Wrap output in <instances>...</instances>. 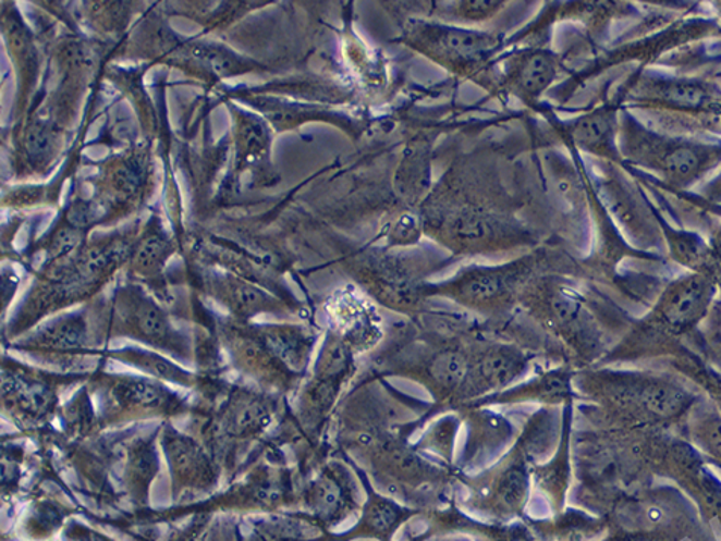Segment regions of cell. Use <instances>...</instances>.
Segmentation results:
<instances>
[{"label": "cell", "instance_id": "d6986e66", "mask_svg": "<svg viewBox=\"0 0 721 541\" xmlns=\"http://www.w3.org/2000/svg\"><path fill=\"white\" fill-rule=\"evenodd\" d=\"M87 340L86 324L80 318H68L46 330L44 341L58 348H78Z\"/></svg>", "mask_w": 721, "mask_h": 541}, {"label": "cell", "instance_id": "cb8c5ba5", "mask_svg": "<svg viewBox=\"0 0 721 541\" xmlns=\"http://www.w3.org/2000/svg\"><path fill=\"white\" fill-rule=\"evenodd\" d=\"M697 443L701 448L721 462V416L711 414L697 425Z\"/></svg>", "mask_w": 721, "mask_h": 541}, {"label": "cell", "instance_id": "7402d4cb", "mask_svg": "<svg viewBox=\"0 0 721 541\" xmlns=\"http://www.w3.org/2000/svg\"><path fill=\"white\" fill-rule=\"evenodd\" d=\"M119 395L123 401L145 408H157L168 401L161 388L144 381L126 382L119 388Z\"/></svg>", "mask_w": 721, "mask_h": 541}, {"label": "cell", "instance_id": "7c38bea8", "mask_svg": "<svg viewBox=\"0 0 721 541\" xmlns=\"http://www.w3.org/2000/svg\"><path fill=\"white\" fill-rule=\"evenodd\" d=\"M570 395H572V374L565 370H554L538 376L530 382L520 383L501 393L480 398L468 405V408L479 409L489 405L520 402L562 403L569 401Z\"/></svg>", "mask_w": 721, "mask_h": 541}, {"label": "cell", "instance_id": "9c48e42d", "mask_svg": "<svg viewBox=\"0 0 721 541\" xmlns=\"http://www.w3.org/2000/svg\"><path fill=\"white\" fill-rule=\"evenodd\" d=\"M714 297V283L707 274L686 275L662 294L657 317L672 332H685L704 320Z\"/></svg>", "mask_w": 721, "mask_h": 541}, {"label": "cell", "instance_id": "8992f818", "mask_svg": "<svg viewBox=\"0 0 721 541\" xmlns=\"http://www.w3.org/2000/svg\"><path fill=\"white\" fill-rule=\"evenodd\" d=\"M529 367V356L511 344H491L473 355L472 366L451 403H472L508 390Z\"/></svg>", "mask_w": 721, "mask_h": 541}, {"label": "cell", "instance_id": "6da1fadb", "mask_svg": "<svg viewBox=\"0 0 721 541\" xmlns=\"http://www.w3.org/2000/svg\"><path fill=\"white\" fill-rule=\"evenodd\" d=\"M538 267L536 253L508 263L472 265L441 283H427L424 297L450 298L462 308L500 317L522 305L524 295L538 280Z\"/></svg>", "mask_w": 721, "mask_h": 541}, {"label": "cell", "instance_id": "603a6c76", "mask_svg": "<svg viewBox=\"0 0 721 541\" xmlns=\"http://www.w3.org/2000/svg\"><path fill=\"white\" fill-rule=\"evenodd\" d=\"M459 429V421L456 418L449 417L442 420V423L435 426V432L423 439L426 447L435 451L436 454L445 456V459H451V451H453L454 439Z\"/></svg>", "mask_w": 721, "mask_h": 541}, {"label": "cell", "instance_id": "2e32d148", "mask_svg": "<svg viewBox=\"0 0 721 541\" xmlns=\"http://www.w3.org/2000/svg\"><path fill=\"white\" fill-rule=\"evenodd\" d=\"M522 454L511 459L508 466L501 468L497 478L496 491L501 505L509 509L522 508L529 493V468Z\"/></svg>", "mask_w": 721, "mask_h": 541}, {"label": "cell", "instance_id": "7a4b0ae2", "mask_svg": "<svg viewBox=\"0 0 721 541\" xmlns=\"http://www.w3.org/2000/svg\"><path fill=\"white\" fill-rule=\"evenodd\" d=\"M400 41L453 74L469 79L485 76L486 79L493 57L503 46V36L491 30L412 19Z\"/></svg>", "mask_w": 721, "mask_h": 541}, {"label": "cell", "instance_id": "e0dca14e", "mask_svg": "<svg viewBox=\"0 0 721 541\" xmlns=\"http://www.w3.org/2000/svg\"><path fill=\"white\" fill-rule=\"evenodd\" d=\"M192 56L200 66L206 67L207 71L219 76V78L241 74L246 69V64L243 63L241 57L219 45L200 44L193 46Z\"/></svg>", "mask_w": 721, "mask_h": 541}, {"label": "cell", "instance_id": "f546056e", "mask_svg": "<svg viewBox=\"0 0 721 541\" xmlns=\"http://www.w3.org/2000/svg\"><path fill=\"white\" fill-rule=\"evenodd\" d=\"M234 302H236L237 308L243 310V312H250V310H257L264 308L268 298L261 293V291L256 290L253 286H237L234 291Z\"/></svg>", "mask_w": 721, "mask_h": 541}, {"label": "cell", "instance_id": "9a60e30c", "mask_svg": "<svg viewBox=\"0 0 721 541\" xmlns=\"http://www.w3.org/2000/svg\"><path fill=\"white\" fill-rule=\"evenodd\" d=\"M511 437L512 426L506 420L489 413L477 414L466 446L465 463L473 464L477 456L488 455L496 444L503 447V444L511 441Z\"/></svg>", "mask_w": 721, "mask_h": 541}, {"label": "cell", "instance_id": "3957f363", "mask_svg": "<svg viewBox=\"0 0 721 541\" xmlns=\"http://www.w3.org/2000/svg\"><path fill=\"white\" fill-rule=\"evenodd\" d=\"M623 152L635 163L655 169L674 184H688L721 159V145L669 139L641 128L632 119L623 124Z\"/></svg>", "mask_w": 721, "mask_h": 541}, {"label": "cell", "instance_id": "836d02e7", "mask_svg": "<svg viewBox=\"0 0 721 541\" xmlns=\"http://www.w3.org/2000/svg\"><path fill=\"white\" fill-rule=\"evenodd\" d=\"M611 541H647L641 539V537H622V539H614Z\"/></svg>", "mask_w": 721, "mask_h": 541}, {"label": "cell", "instance_id": "ffe728a7", "mask_svg": "<svg viewBox=\"0 0 721 541\" xmlns=\"http://www.w3.org/2000/svg\"><path fill=\"white\" fill-rule=\"evenodd\" d=\"M506 2H489V0H464L454 3L450 10L451 17L464 23H484L492 21L500 11L504 10Z\"/></svg>", "mask_w": 721, "mask_h": 541}, {"label": "cell", "instance_id": "5b68a950", "mask_svg": "<svg viewBox=\"0 0 721 541\" xmlns=\"http://www.w3.org/2000/svg\"><path fill=\"white\" fill-rule=\"evenodd\" d=\"M429 272L427 265L423 267L414 257L408 259L388 248V251H369L357 278L374 300L386 308L408 312L426 300L424 287Z\"/></svg>", "mask_w": 721, "mask_h": 541}, {"label": "cell", "instance_id": "ac0fdd59", "mask_svg": "<svg viewBox=\"0 0 721 541\" xmlns=\"http://www.w3.org/2000/svg\"><path fill=\"white\" fill-rule=\"evenodd\" d=\"M423 234L426 233H424L421 213L406 207L389 224L388 233H386V247L389 249L414 247V245L421 241Z\"/></svg>", "mask_w": 721, "mask_h": 541}, {"label": "cell", "instance_id": "ba28073f", "mask_svg": "<svg viewBox=\"0 0 721 541\" xmlns=\"http://www.w3.org/2000/svg\"><path fill=\"white\" fill-rule=\"evenodd\" d=\"M607 393L612 402L624 408L664 420L681 416L693 401L684 388L653 378L612 381L608 383Z\"/></svg>", "mask_w": 721, "mask_h": 541}, {"label": "cell", "instance_id": "44dd1931", "mask_svg": "<svg viewBox=\"0 0 721 541\" xmlns=\"http://www.w3.org/2000/svg\"><path fill=\"white\" fill-rule=\"evenodd\" d=\"M314 499L316 508L323 514H333L342 508L345 490L334 476L326 475L315 483Z\"/></svg>", "mask_w": 721, "mask_h": 541}, {"label": "cell", "instance_id": "83f0119b", "mask_svg": "<svg viewBox=\"0 0 721 541\" xmlns=\"http://www.w3.org/2000/svg\"><path fill=\"white\" fill-rule=\"evenodd\" d=\"M242 140L248 152H261L268 145V128H266L264 122L248 119L242 125Z\"/></svg>", "mask_w": 721, "mask_h": 541}, {"label": "cell", "instance_id": "30bf717a", "mask_svg": "<svg viewBox=\"0 0 721 541\" xmlns=\"http://www.w3.org/2000/svg\"><path fill=\"white\" fill-rule=\"evenodd\" d=\"M472 359L473 353L462 345H445L436 351L416 374L421 376L435 397L451 403L465 381Z\"/></svg>", "mask_w": 721, "mask_h": 541}, {"label": "cell", "instance_id": "4316f807", "mask_svg": "<svg viewBox=\"0 0 721 541\" xmlns=\"http://www.w3.org/2000/svg\"><path fill=\"white\" fill-rule=\"evenodd\" d=\"M401 512L389 502H377L369 509V527L377 532H388L399 524Z\"/></svg>", "mask_w": 721, "mask_h": 541}, {"label": "cell", "instance_id": "8fae6325", "mask_svg": "<svg viewBox=\"0 0 721 541\" xmlns=\"http://www.w3.org/2000/svg\"><path fill=\"white\" fill-rule=\"evenodd\" d=\"M565 133L582 151L607 159H619L620 152L616 147L619 121L614 107H600L574 119L566 124Z\"/></svg>", "mask_w": 721, "mask_h": 541}, {"label": "cell", "instance_id": "4fadbf2b", "mask_svg": "<svg viewBox=\"0 0 721 541\" xmlns=\"http://www.w3.org/2000/svg\"><path fill=\"white\" fill-rule=\"evenodd\" d=\"M431 187V151L424 139H415L403 152L395 175L396 197L407 209L426 201Z\"/></svg>", "mask_w": 721, "mask_h": 541}, {"label": "cell", "instance_id": "4dcf8cb0", "mask_svg": "<svg viewBox=\"0 0 721 541\" xmlns=\"http://www.w3.org/2000/svg\"><path fill=\"white\" fill-rule=\"evenodd\" d=\"M26 145H28L30 156L41 157L49 151L50 145H52V136H50L49 130L45 125H34L30 126Z\"/></svg>", "mask_w": 721, "mask_h": 541}, {"label": "cell", "instance_id": "277c9868", "mask_svg": "<svg viewBox=\"0 0 721 541\" xmlns=\"http://www.w3.org/2000/svg\"><path fill=\"white\" fill-rule=\"evenodd\" d=\"M522 306L582 355L591 356L600 351L599 322L576 291L538 279L524 295Z\"/></svg>", "mask_w": 721, "mask_h": 541}, {"label": "cell", "instance_id": "d4e9b609", "mask_svg": "<svg viewBox=\"0 0 721 541\" xmlns=\"http://www.w3.org/2000/svg\"><path fill=\"white\" fill-rule=\"evenodd\" d=\"M168 253V241L160 234H150L148 239L142 242L140 247L137 249L136 262L138 267L148 270L160 263Z\"/></svg>", "mask_w": 721, "mask_h": 541}, {"label": "cell", "instance_id": "d6a6232c", "mask_svg": "<svg viewBox=\"0 0 721 541\" xmlns=\"http://www.w3.org/2000/svg\"><path fill=\"white\" fill-rule=\"evenodd\" d=\"M78 242L80 233L75 229H64L53 239V249H56L57 255H63V253L75 248Z\"/></svg>", "mask_w": 721, "mask_h": 541}, {"label": "cell", "instance_id": "52a82bcc", "mask_svg": "<svg viewBox=\"0 0 721 541\" xmlns=\"http://www.w3.org/2000/svg\"><path fill=\"white\" fill-rule=\"evenodd\" d=\"M559 56L549 48L534 46L512 53L504 61L500 86L522 99L526 106H535L538 99L558 78Z\"/></svg>", "mask_w": 721, "mask_h": 541}, {"label": "cell", "instance_id": "f1b7e54d", "mask_svg": "<svg viewBox=\"0 0 721 541\" xmlns=\"http://www.w3.org/2000/svg\"><path fill=\"white\" fill-rule=\"evenodd\" d=\"M113 183L115 189L121 192V194H134L142 184L140 168H138L137 164H122V167L118 168V171L114 172Z\"/></svg>", "mask_w": 721, "mask_h": 541}, {"label": "cell", "instance_id": "5bb4252c", "mask_svg": "<svg viewBox=\"0 0 721 541\" xmlns=\"http://www.w3.org/2000/svg\"><path fill=\"white\" fill-rule=\"evenodd\" d=\"M639 96L679 110L701 109L711 101L708 87L694 79H649L639 88Z\"/></svg>", "mask_w": 721, "mask_h": 541}, {"label": "cell", "instance_id": "1f68e13d", "mask_svg": "<svg viewBox=\"0 0 721 541\" xmlns=\"http://www.w3.org/2000/svg\"><path fill=\"white\" fill-rule=\"evenodd\" d=\"M99 218V210L94 202H76L69 212V221L73 228H87Z\"/></svg>", "mask_w": 721, "mask_h": 541}, {"label": "cell", "instance_id": "484cf974", "mask_svg": "<svg viewBox=\"0 0 721 541\" xmlns=\"http://www.w3.org/2000/svg\"><path fill=\"white\" fill-rule=\"evenodd\" d=\"M138 325H140L142 332L148 336L157 337V340H163V337H168L169 335L168 321L161 315V310L152 305H146L140 309V312H138Z\"/></svg>", "mask_w": 721, "mask_h": 541}]
</instances>
